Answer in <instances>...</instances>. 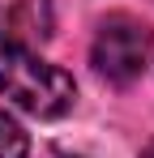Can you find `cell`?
I'll return each mask as SVG.
<instances>
[{
    "label": "cell",
    "instance_id": "obj_2",
    "mask_svg": "<svg viewBox=\"0 0 154 158\" xmlns=\"http://www.w3.org/2000/svg\"><path fill=\"white\" fill-rule=\"evenodd\" d=\"M150 56H154V30L137 17H107L94 34V47H90V60L107 81L116 85H133L150 69Z\"/></svg>",
    "mask_w": 154,
    "mask_h": 158
},
{
    "label": "cell",
    "instance_id": "obj_4",
    "mask_svg": "<svg viewBox=\"0 0 154 158\" xmlns=\"http://www.w3.org/2000/svg\"><path fill=\"white\" fill-rule=\"evenodd\" d=\"M141 158H154V141H150V145H146V150H141Z\"/></svg>",
    "mask_w": 154,
    "mask_h": 158
},
{
    "label": "cell",
    "instance_id": "obj_3",
    "mask_svg": "<svg viewBox=\"0 0 154 158\" xmlns=\"http://www.w3.org/2000/svg\"><path fill=\"white\" fill-rule=\"evenodd\" d=\"M26 150H30L26 128L13 120V115H4V111H0V158H26Z\"/></svg>",
    "mask_w": 154,
    "mask_h": 158
},
{
    "label": "cell",
    "instance_id": "obj_1",
    "mask_svg": "<svg viewBox=\"0 0 154 158\" xmlns=\"http://www.w3.org/2000/svg\"><path fill=\"white\" fill-rule=\"evenodd\" d=\"M0 94L39 120H60L77 103L73 77L13 39H0Z\"/></svg>",
    "mask_w": 154,
    "mask_h": 158
}]
</instances>
